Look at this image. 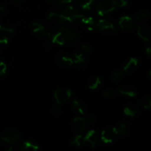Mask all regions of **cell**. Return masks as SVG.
<instances>
[{
	"mask_svg": "<svg viewBox=\"0 0 151 151\" xmlns=\"http://www.w3.org/2000/svg\"><path fill=\"white\" fill-rule=\"evenodd\" d=\"M116 8L114 0H100L97 4L96 10L100 16H103L111 13Z\"/></svg>",
	"mask_w": 151,
	"mask_h": 151,
	"instance_id": "obj_1",
	"label": "cell"
},
{
	"mask_svg": "<svg viewBox=\"0 0 151 151\" xmlns=\"http://www.w3.org/2000/svg\"><path fill=\"white\" fill-rule=\"evenodd\" d=\"M95 27L103 33L109 35L114 34L116 32V27L114 24L106 19L99 20L97 23H95Z\"/></svg>",
	"mask_w": 151,
	"mask_h": 151,
	"instance_id": "obj_2",
	"label": "cell"
},
{
	"mask_svg": "<svg viewBox=\"0 0 151 151\" xmlns=\"http://www.w3.org/2000/svg\"><path fill=\"white\" fill-rule=\"evenodd\" d=\"M60 15L63 16L66 22H77V19H78V16L81 15V13H79L76 7L73 5H69L61 12Z\"/></svg>",
	"mask_w": 151,
	"mask_h": 151,
	"instance_id": "obj_3",
	"label": "cell"
},
{
	"mask_svg": "<svg viewBox=\"0 0 151 151\" xmlns=\"http://www.w3.org/2000/svg\"><path fill=\"white\" fill-rule=\"evenodd\" d=\"M117 137L118 134L115 127H111V128H107L102 131L100 138L105 144H109V143H111L115 141Z\"/></svg>",
	"mask_w": 151,
	"mask_h": 151,
	"instance_id": "obj_4",
	"label": "cell"
},
{
	"mask_svg": "<svg viewBox=\"0 0 151 151\" xmlns=\"http://www.w3.org/2000/svg\"><path fill=\"white\" fill-rule=\"evenodd\" d=\"M72 97V91L67 88H58L54 93V97L58 104H63Z\"/></svg>",
	"mask_w": 151,
	"mask_h": 151,
	"instance_id": "obj_5",
	"label": "cell"
},
{
	"mask_svg": "<svg viewBox=\"0 0 151 151\" xmlns=\"http://www.w3.org/2000/svg\"><path fill=\"white\" fill-rule=\"evenodd\" d=\"M19 137L20 136H19V132L15 130L8 129L2 133L0 139L5 142L6 144L11 145L17 142L19 139Z\"/></svg>",
	"mask_w": 151,
	"mask_h": 151,
	"instance_id": "obj_6",
	"label": "cell"
},
{
	"mask_svg": "<svg viewBox=\"0 0 151 151\" xmlns=\"http://www.w3.org/2000/svg\"><path fill=\"white\" fill-rule=\"evenodd\" d=\"M97 142H98V139H97L96 131L94 130H90L83 137V145H85L86 147H90V148H93V147H95Z\"/></svg>",
	"mask_w": 151,
	"mask_h": 151,
	"instance_id": "obj_7",
	"label": "cell"
},
{
	"mask_svg": "<svg viewBox=\"0 0 151 151\" xmlns=\"http://www.w3.org/2000/svg\"><path fill=\"white\" fill-rule=\"evenodd\" d=\"M62 31L64 33L67 44H75L79 41V34L76 30L70 29L66 27H62Z\"/></svg>",
	"mask_w": 151,
	"mask_h": 151,
	"instance_id": "obj_8",
	"label": "cell"
},
{
	"mask_svg": "<svg viewBox=\"0 0 151 151\" xmlns=\"http://www.w3.org/2000/svg\"><path fill=\"white\" fill-rule=\"evenodd\" d=\"M86 119L81 116H77L72 120L71 123L72 131L76 134H81L85 130L86 126Z\"/></svg>",
	"mask_w": 151,
	"mask_h": 151,
	"instance_id": "obj_9",
	"label": "cell"
},
{
	"mask_svg": "<svg viewBox=\"0 0 151 151\" xmlns=\"http://www.w3.org/2000/svg\"><path fill=\"white\" fill-rule=\"evenodd\" d=\"M119 25L123 30L130 31L134 28V19L128 16H123L119 19Z\"/></svg>",
	"mask_w": 151,
	"mask_h": 151,
	"instance_id": "obj_10",
	"label": "cell"
},
{
	"mask_svg": "<svg viewBox=\"0 0 151 151\" xmlns=\"http://www.w3.org/2000/svg\"><path fill=\"white\" fill-rule=\"evenodd\" d=\"M56 60L58 64L62 66H66V67H69L74 64L73 59L70 56L64 54V53H60L56 56Z\"/></svg>",
	"mask_w": 151,
	"mask_h": 151,
	"instance_id": "obj_11",
	"label": "cell"
},
{
	"mask_svg": "<svg viewBox=\"0 0 151 151\" xmlns=\"http://www.w3.org/2000/svg\"><path fill=\"white\" fill-rule=\"evenodd\" d=\"M77 22H79L80 23L87 26L89 29H93L94 27H95V21H94V19L92 17L89 16L81 14L78 16Z\"/></svg>",
	"mask_w": 151,
	"mask_h": 151,
	"instance_id": "obj_12",
	"label": "cell"
},
{
	"mask_svg": "<svg viewBox=\"0 0 151 151\" xmlns=\"http://www.w3.org/2000/svg\"><path fill=\"white\" fill-rule=\"evenodd\" d=\"M139 64V60L137 58H131L125 63L123 66V72L127 74L131 73L137 68Z\"/></svg>",
	"mask_w": 151,
	"mask_h": 151,
	"instance_id": "obj_13",
	"label": "cell"
},
{
	"mask_svg": "<svg viewBox=\"0 0 151 151\" xmlns=\"http://www.w3.org/2000/svg\"><path fill=\"white\" fill-rule=\"evenodd\" d=\"M137 34L145 41H149L150 38V29L147 25L142 24L137 28Z\"/></svg>",
	"mask_w": 151,
	"mask_h": 151,
	"instance_id": "obj_14",
	"label": "cell"
},
{
	"mask_svg": "<svg viewBox=\"0 0 151 151\" xmlns=\"http://www.w3.org/2000/svg\"><path fill=\"white\" fill-rule=\"evenodd\" d=\"M51 41L53 44H58V45H64L65 44H66L64 33L62 31V27H60V29L59 30V32L52 38Z\"/></svg>",
	"mask_w": 151,
	"mask_h": 151,
	"instance_id": "obj_15",
	"label": "cell"
},
{
	"mask_svg": "<svg viewBox=\"0 0 151 151\" xmlns=\"http://www.w3.org/2000/svg\"><path fill=\"white\" fill-rule=\"evenodd\" d=\"M47 19L48 21H50V22H52V23L58 24H61L66 22V20L63 18V16L60 14L58 13H56L52 12V13H49L48 16H47Z\"/></svg>",
	"mask_w": 151,
	"mask_h": 151,
	"instance_id": "obj_16",
	"label": "cell"
},
{
	"mask_svg": "<svg viewBox=\"0 0 151 151\" xmlns=\"http://www.w3.org/2000/svg\"><path fill=\"white\" fill-rule=\"evenodd\" d=\"M39 149V146L31 141L24 142L20 146V150L22 151H36Z\"/></svg>",
	"mask_w": 151,
	"mask_h": 151,
	"instance_id": "obj_17",
	"label": "cell"
},
{
	"mask_svg": "<svg viewBox=\"0 0 151 151\" xmlns=\"http://www.w3.org/2000/svg\"><path fill=\"white\" fill-rule=\"evenodd\" d=\"M32 32L39 36H44L46 35L45 27L43 24L38 22H33L32 24Z\"/></svg>",
	"mask_w": 151,
	"mask_h": 151,
	"instance_id": "obj_18",
	"label": "cell"
},
{
	"mask_svg": "<svg viewBox=\"0 0 151 151\" xmlns=\"http://www.w3.org/2000/svg\"><path fill=\"white\" fill-rule=\"evenodd\" d=\"M123 112L126 116H129V117H135L137 116L139 114L138 109L136 106H133V105L129 104L127 105L123 109Z\"/></svg>",
	"mask_w": 151,
	"mask_h": 151,
	"instance_id": "obj_19",
	"label": "cell"
},
{
	"mask_svg": "<svg viewBox=\"0 0 151 151\" xmlns=\"http://www.w3.org/2000/svg\"><path fill=\"white\" fill-rule=\"evenodd\" d=\"M119 92L121 94H123V95L129 97H134L137 95V92L134 90V88L130 86H122V88H119Z\"/></svg>",
	"mask_w": 151,
	"mask_h": 151,
	"instance_id": "obj_20",
	"label": "cell"
},
{
	"mask_svg": "<svg viewBox=\"0 0 151 151\" xmlns=\"http://www.w3.org/2000/svg\"><path fill=\"white\" fill-rule=\"evenodd\" d=\"M100 83H101V79L100 77L94 76L90 78L89 81H88V87L90 89L95 90L100 86Z\"/></svg>",
	"mask_w": 151,
	"mask_h": 151,
	"instance_id": "obj_21",
	"label": "cell"
},
{
	"mask_svg": "<svg viewBox=\"0 0 151 151\" xmlns=\"http://www.w3.org/2000/svg\"><path fill=\"white\" fill-rule=\"evenodd\" d=\"M72 109H73L75 112L79 114L80 115L85 114V110H84L83 106L82 103H81L79 100H73V102H72Z\"/></svg>",
	"mask_w": 151,
	"mask_h": 151,
	"instance_id": "obj_22",
	"label": "cell"
},
{
	"mask_svg": "<svg viewBox=\"0 0 151 151\" xmlns=\"http://www.w3.org/2000/svg\"><path fill=\"white\" fill-rule=\"evenodd\" d=\"M93 3H94V0H78L79 7L83 10H90Z\"/></svg>",
	"mask_w": 151,
	"mask_h": 151,
	"instance_id": "obj_23",
	"label": "cell"
},
{
	"mask_svg": "<svg viewBox=\"0 0 151 151\" xmlns=\"http://www.w3.org/2000/svg\"><path fill=\"white\" fill-rule=\"evenodd\" d=\"M74 57H75L73 60L74 64L77 65V66H81L86 63L87 58L83 57V56H82L81 55L78 54V52H75V54H74Z\"/></svg>",
	"mask_w": 151,
	"mask_h": 151,
	"instance_id": "obj_24",
	"label": "cell"
},
{
	"mask_svg": "<svg viewBox=\"0 0 151 151\" xmlns=\"http://www.w3.org/2000/svg\"><path fill=\"white\" fill-rule=\"evenodd\" d=\"M115 128H116L118 136H120V137H123L128 132V126L126 125V124L123 123V122L118 123Z\"/></svg>",
	"mask_w": 151,
	"mask_h": 151,
	"instance_id": "obj_25",
	"label": "cell"
},
{
	"mask_svg": "<svg viewBox=\"0 0 151 151\" xmlns=\"http://www.w3.org/2000/svg\"><path fill=\"white\" fill-rule=\"evenodd\" d=\"M76 52H78V54L81 55L83 57L87 58L88 56V55L91 52V48H90L89 46L86 45V44H83V45L81 46L78 50H77Z\"/></svg>",
	"mask_w": 151,
	"mask_h": 151,
	"instance_id": "obj_26",
	"label": "cell"
},
{
	"mask_svg": "<svg viewBox=\"0 0 151 151\" xmlns=\"http://www.w3.org/2000/svg\"><path fill=\"white\" fill-rule=\"evenodd\" d=\"M140 106L145 109H149L151 107V99L149 97H144L139 101Z\"/></svg>",
	"mask_w": 151,
	"mask_h": 151,
	"instance_id": "obj_27",
	"label": "cell"
},
{
	"mask_svg": "<svg viewBox=\"0 0 151 151\" xmlns=\"http://www.w3.org/2000/svg\"><path fill=\"white\" fill-rule=\"evenodd\" d=\"M83 136L81 135V134H77V135L71 141V144L72 145L80 147L83 145Z\"/></svg>",
	"mask_w": 151,
	"mask_h": 151,
	"instance_id": "obj_28",
	"label": "cell"
},
{
	"mask_svg": "<svg viewBox=\"0 0 151 151\" xmlns=\"http://www.w3.org/2000/svg\"><path fill=\"white\" fill-rule=\"evenodd\" d=\"M149 18V13L147 11H142L139 13L136 16V20L140 23L146 22Z\"/></svg>",
	"mask_w": 151,
	"mask_h": 151,
	"instance_id": "obj_29",
	"label": "cell"
},
{
	"mask_svg": "<svg viewBox=\"0 0 151 151\" xmlns=\"http://www.w3.org/2000/svg\"><path fill=\"white\" fill-rule=\"evenodd\" d=\"M103 95L106 99H111L117 95V91L113 89H107L103 91Z\"/></svg>",
	"mask_w": 151,
	"mask_h": 151,
	"instance_id": "obj_30",
	"label": "cell"
},
{
	"mask_svg": "<svg viewBox=\"0 0 151 151\" xmlns=\"http://www.w3.org/2000/svg\"><path fill=\"white\" fill-rule=\"evenodd\" d=\"M124 76V72L122 70H116L114 72L113 75H112V81L114 82H118L120 81Z\"/></svg>",
	"mask_w": 151,
	"mask_h": 151,
	"instance_id": "obj_31",
	"label": "cell"
},
{
	"mask_svg": "<svg viewBox=\"0 0 151 151\" xmlns=\"http://www.w3.org/2000/svg\"><path fill=\"white\" fill-rule=\"evenodd\" d=\"M60 29V27H53L52 28H51V29L49 30L48 33H47V35H48L49 38H50V39H52V38L59 32Z\"/></svg>",
	"mask_w": 151,
	"mask_h": 151,
	"instance_id": "obj_32",
	"label": "cell"
},
{
	"mask_svg": "<svg viewBox=\"0 0 151 151\" xmlns=\"http://www.w3.org/2000/svg\"><path fill=\"white\" fill-rule=\"evenodd\" d=\"M51 113L55 116H59L61 114V108H60V104H56L55 106H53L52 109H51Z\"/></svg>",
	"mask_w": 151,
	"mask_h": 151,
	"instance_id": "obj_33",
	"label": "cell"
},
{
	"mask_svg": "<svg viewBox=\"0 0 151 151\" xmlns=\"http://www.w3.org/2000/svg\"><path fill=\"white\" fill-rule=\"evenodd\" d=\"M9 43L8 38L5 35L0 36V50H2L4 47H7V45Z\"/></svg>",
	"mask_w": 151,
	"mask_h": 151,
	"instance_id": "obj_34",
	"label": "cell"
},
{
	"mask_svg": "<svg viewBox=\"0 0 151 151\" xmlns=\"http://www.w3.org/2000/svg\"><path fill=\"white\" fill-rule=\"evenodd\" d=\"M7 66L4 62L0 61V77H2L7 72Z\"/></svg>",
	"mask_w": 151,
	"mask_h": 151,
	"instance_id": "obj_35",
	"label": "cell"
},
{
	"mask_svg": "<svg viewBox=\"0 0 151 151\" xmlns=\"http://www.w3.org/2000/svg\"><path fill=\"white\" fill-rule=\"evenodd\" d=\"M114 1L116 7H124L128 4L127 0H114Z\"/></svg>",
	"mask_w": 151,
	"mask_h": 151,
	"instance_id": "obj_36",
	"label": "cell"
},
{
	"mask_svg": "<svg viewBox=\"0 0 151 151\" xmlns=\"http://www.w3.org/2000/svg\"><path fill=\"white\" fill-rule=\"evenodd\" d=\"M1 31H4V32H13V29L12 27H6V26H3L0 24V32Z\"/></svg>",
	"mask_w": 151,
	"mask_h": 151,
	"instance_id": "obj_37",
	"label": "cell"
},
{
	"mask_svg": "<svg viewBox=\"0 0 151 151\" xmlns=\"http://www.w3.org/2000/svg\"><path fill=\"white\" fill-rule=\"evenodd\" d=\"M86 119L87 123L93 124V123H94V122H95L96 118H95V116H94V115H89V116H88V118Z\"/></svg>",
	"mask_w": 151,
	"mask_h": 151,
	"instance_id": "obj_38",
	"label": "cell"
},
{
	"mask_svg": "<svg viewBox=\"0 0 151 151\" xmlns=\"http://www.w3.org/2000/svg\"><path fill=\"white\" fill-rule=\"evenodd\" d=\"M74 0H58V3L60 4H70Z\"/></svg>",
	"mask_w": 151,
	"mask_h": 151,
	"instance_id": "obj_39",
	"label": "cell"
},
{
	"mask_svg": "<svg viewBox=\"0 0 151 151\" xmlns=\"http://www.w3.org/2000/svg\"><path fill=\"white\" fill-rule=\"evenodd\" d=\"M145 53L149 58L150 57V55H151V48H150V46H147V47L145 48Z\"/></svg>",
	"mask_w": 151,
	"mask_h": 151,
	"instance_id": "obj_40",
	"label": "cell"
},
{
	"mask_svg": "<svg viewBox=\"0 0 151 151\" xmlns=\"http://www.w3.org/2000/svg\"><path fill=\"white\" fill-rule=\"evenodd\" d=\"M4 7H2L1 5H0V16H1V15H2V13H4Z\"/></svg>",
	"mask_w": 151,
	"mask_h": 151,
	"instance_id": "obj_41",
	"label": "cell"
},
{
	"mask_svg": "<svg viewBox=\"0 0 151 151\" xmlns=\"http://www.w3.org/2000/svg\"><path fill=\"white\" fill-rule=\"evenodd\" d=\"M48 1H52V0H48Z\"/></svg>",
	"mask_w": 151,
	"mask_h": 151,
	"instance_id": "obj_42",
	"label": "cell"
},
{
	"mask_svg": "<svg viewBox=\"0 0 151 151\" xmlns=\"http://www.w3.org/2000/svg\"><path fill=\"white\" fill-rule=\"evenodd\" d=\"M0 142H1V139H0Z\"/></svg>",
	"mask_w": 151,
	"mask_h": 151,
	"instance_id": "obj_43",
	"label": "cell"
},
{
	"mask_svg": "<svg viewBox=\"0 0 151 151\" xmlns=\"http://www.w3.org/2000/svg\"><path fill=\"white\" fill-rule=\"evenodd\" d=\"M18 1H19V0H18Z\"/></svg>",
	"mask_w": 151,
	"mask_h": 151,
	"instance_id": "obj_44",
	"label": "cell"
}]
</instances>
